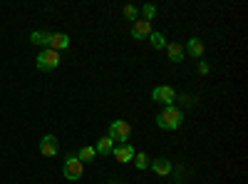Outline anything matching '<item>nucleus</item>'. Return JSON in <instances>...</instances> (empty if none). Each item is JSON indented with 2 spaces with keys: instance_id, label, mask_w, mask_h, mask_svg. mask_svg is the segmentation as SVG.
Segmentation results:
<instances>
[{
  "instance_id": "obj_11",
  "label": "nucleus",
  "mask_w": 248,
  "mask_h": 184,
  "mask_svg": "<svg viewBox=\"0 0 248 184\" xmlns=\"http://www.w3.org/2000/svg\"><path fill=\"white\" fill-rule=\"evenodd\" d=\"M149 167L159 174V177H167V174H171V162L169 159H154V162H149Z\"/></svg>"
},
{
  "instance_id": "obj_4",
  "label": "nucleus",
  "mask_w": 248,
  "mask_h": 184,
  "mask_svg": "<svg viewBox=\"0 0 248 184\" xmlns=\"http://www.w3.org/2000/svg\"><path fill=\"white\" fill-rule=\"evenodd\" d=\"M82 172H85V165H82L75 154H70V157L65 159V165H62V174H65V179L77 182V179L82 177Z\"/></svg>"
},
{
  "instance_id": "obj_10",
  "label": "nucleus",
  "mask_w": 248,
  "mask_h": 184,
  "mask_svg": "<svg viewBox=\"0 0 248 184\" xmlns=\"http://www.w3.org/2000/svg\"><path fill=\"white\" fill-rule=\"evenodd\" d=\"M94 152L97 154H102V157H109L112 152H114V142L105 134V137H99L97 139V145H94Z\"/></svg>"
},
{
  "instance_id": "obj_7",
  "label": "nucleus",
  "mask_w": 248,
  "mask_h": 184,
  "mask_svg": "<svg viewBox=\"0 0 248 184\" xmlns=\"http://www.w3.org/2000/svg\"><path fill=\"white\" fill-rule=\"evenodd\" d=\"M154 30H152V23L149 20H134V25H132V37L134 40H141V37H149Z\"/></svg>"
},
{
  "instance_id": "obj_3",
  "label": "nucleus",
  "mask_w": 248,
  "mask_h": 184,
  "mask_svg": "<svg viewBox=\"0 0 248 184\" xmlns=\"http://www.w3.org/2000/svg\"><path fill=\"white\" fill-rule=\"evenodd\" d=\"M35 65H37V70H43V72H50V70H57L60 67V52H55V50H43L37 57H35Z\"/></svg>"
},
{
  "instance_id": "obj_18",
  "label": "nucleus",
  "mask_w": 248,
  "mask_h": 184,
  "mask_svg": "<svg viewBox=\"0 0 248 184\" xmlns=\"http://www.w3.org/2000/svg\"><path fill=\"white\" fill-rule=\"evenodd\" d=\"M141 13H144V20H149V23H152V20H154V15H156V5L147 3V5L141 8Z\"/></svg>"
},
{
  "instance_id": "obj_20",
  "label": "nucleus",
  "mask_w": 248,
  "mask_h": 184,
  "mask_svg": "<svg viewBox=\"0 0 248 184\" xmlns=\"http://www.w3.org/2000/svg\"><path fill=\"white\" fill-rule=\"evenodd\" d=\"M199 72L201 75H209V63H199Z\"/></svg>"
},
{
  "instance_id": "obj_21",
  "label": "nucleus",
  "mask_w": 248,
  "mask_h": 184,
  "mask_svg": "<svg viewBox=\"0 0 248 184\" xmlns=\"http://www.w3.org/2000/svg\"><path fill=\"white\" fill-rule=\"evenodd\" d=\"M112 184H114V182H112Z\"/></svg>"
},
{
  "instance_id": "obj_16",
  "label": "nucleus",
  "mask_w": 248,
  "mask_h": 184,
  "mask_svg": "<svg viewBox=\"0 0 248 184\" xmlns=\"http://www.w3.org/2000/svg\"><path fill=\"white\" fill-rule=\"evenodd\" d=\"M132 162H134L137 169H149V154H147V152H137Z\"/></svg>"
},
{
  "instance_id": "obj_6",
  "label": "nucleus",
  "mask_w": 248,
  "mask_h": 184,
  "mask_svg": "<svg viewBox=\"0 0 248 184\" xmlns=\"http://www.w3.org/2000/svg\"><path fill=\"white\" fill-rule=\"evenodd\" d=\"M60 152V142L55 134H45L43 139H40V154L43 157H55Z\"/></svg>"
},
{
  "instance_id": "obj_15",
  "label": "nucleus",
  "mask_w": 248,
  "mask_h": 184,
  "mask_svg": "<svg viewBox=\"0 0 248 184\" xmlns=\"http://www.w3.org/2000/svg\"><path fill=\"white\" fill-rule=\"evenodd\" d=\"M94 147H90V145H85V147H82L79 150V154H77V159L82 162V165H87V162H94Z\"/></svg>"
},
{
  "instance_id": "obj_17",
  "label": "nucleus",
  "mask_w": 248,
  "mask_h": 184,
  "mask_svg": "<svg viewBox=\"0 0 248 184\" xmlns=\"http://www.w3.org/2000/svg\"><path fill=\"white\" fill-rule=\"evenodd\" d=\"M149 43H152L156 50H164V48H167V37H164L161 33H152V35H149Z\"/></svg>"
},
{
  "instance_id": "obj_8",
  "label": "nucleus",
  "mask_w": 248,
  "mask_h": 184,
  "mask_svg": "<svg viewBox=\"0 0 248 184\" xmlns=\"http://www.w3.org/2000/svg\"><path fill=\"white\" fill-rule=\"evenodd\" d=\"M50 50H55V52H60V50H67L70 48V35H65V33H52L50 35V45H47Z\"/></svg>"
},
{
  "instance_id": "obj_2",
  "label": "nucleus",
  "mask_w": 248,
  "mask_h": 184,
  "mask_svg": "<svg viewBox=\"0 0 248 184\" xmlns=\"http://www.w3.org/2000/svg\"><path fill=\"white\" fill-rule=\"evenodd\" d=\"M112 142H122V145H129L132 139V125L127 119H114L109 125V134H107Z\"/></svg>"
},
{
  "instance_id": "obj_9",
  "label": "nucleus",
  "mask_w": 248,
  "mask_h": 184,
  "mask_svg": "<svg viewBox=\"0 0 248 184\" xmlns=\"http://www.w3.org/2000/svg\"><path fill=\"white\" fill-rule=\"evenodd\" d=\"M114 159L119 162V165H127V162H132L134 159V147L132 145H119V147H114Z\"/></svg>"
},
{
  "instance_id": "obj_19",
  "label": "nucleus",
  "mask_w": 248,
  "mask_h": 184,
  "mask_svg": "<svg viewBox=\"0 0 248 184\" xmlns=\"http://www.w3.org/2000/svg\"><path fill=\"white\" fill-rule=\"evenodd\" d=\"M124 17H127V20H137L139 17V8L137 5H124Z\"/></svg>"
},
{
  "instance_id": "obj_14",
  "label": "nucleus",
  "mask_w": 248,
  "mask_h": 184,
  "mask_svg": "<svg viewBox=\"0 0 248 184\" xmlns=\"http://www.w3.org/2000/svg\"><path fill=\"white\" fill-rule=\"evenodd\" d=\"M167 55H169V60H174V63H181L184 60V48L181 45H176V43H167Z\"/></svg>"
},
{
  "instance_id": "obj_12",
  "label": "nucleus",
  "mask_w": 248,
  "mask_h": 184,
  "mask_svg": "<svg viewBox=\"0 0 248 184\" xmlns=\"http://www.w3.org/2000/svg\"><path fill=\"white\" fill-rule=\"evenodd\" d=\"M203 43H201V37H191L189 43H186V52H189L191 57H201L203 55Z\"/></svg>"
},
{
  "instance_id": "obj_13",
  "label": "nucleus",
  "mask_w": 248,
  "mask_h": 184,
  "mask_svg": "<svg viewBox=\"0 0 248 184\" xmlns=\"http://www.w3.org/2000/svg\"><path fill=\"white\" fill-rule=\"evenodd\" d=\"M50 35H52V33H47V30H35V33L30 35V43L45 48V45H50Z\"/></svg>"
},
{
  "instance_id": "obj_5",
  "label": "nucleus",
  "mask_w": 248,
  "mask_h": 184,
  "mask_svg": "<svg viewBox=\"0 0 248 184\" xmlns=\"http://www.w3.org/2000/svg\"><path fill=\"white\" fill-rule=\"evenodd\" d=\"M152 100L159 102V105H164V107H171L174 100H176V92H174V87H169V85H159V87H154Z\"/></svg>"
},
{
  "instance_id": "obj_1",
  "label": "nucleus",
  "mask_w": 248,
  "mask_h": 184,
  "mask_svg": "<svg viewBox=\"0 0 248 184\" xmlns=\"http://www.w3.org/2000/svg\"><path fill=\"white\" fill-rule=\"evenodd\" d=\"M156 125L161 130H179L184 125V112L179 107H164L159 115H156Z\"/></svg>"
}]
</instances>
